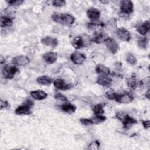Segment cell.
Returning a JSON list of instances; mask_svg holds the SVG:
<instances>
[{
	"label": "cell",
	"mask_w": 150,
	"mask_h": 150,
	"mask_svg": "<svg viewBox=\"0 0 150 150\" xmlns=\"http://www.w3.org/2000/svg\"><path fill=\"white\" fill-rule=\"evenodd\" d=\"M52 18L54 22L65 25H72L75 21L74 18L69 13H59L54 12L52 15Z\"/></svg>",
	"instance_id": "obj_1"
},
{
	"label": "cell",
	"mask_w": 150,
	"mask_h": 150,
	"mask_svg": "<svg viewBox=\"0 0 150 150\" xmlns=\"http://www.w3.org/2000/svg\"><path fill=\"white\" fill-rule=\"evenodd\" d=\"M91 39L90 37L87 36L86 38L79 36L76 37L71 42V45L73 46L74 48L76 49H79L80 48L83 47L84 46H87L90 45Z\"/></svg>",
	"instance_id": "obj_2"
},
{
	"label": "cell",
	"mask_w": 150,
	"mask_h": 150,
	"mask_svg": "<svg viewBox=\"0 0 150 150\" xmlns=\"http://www.w3.org/2000/svg\"><path fill=\"white\" fill-rule=\"evenodd\" d=\"M33 105V102L27 100L22 105L19 106L15 111L17 115H28L30 113V108Z\"/></svg>",
	"instance_id": "obj_3"
},
{
	"label": "cell",
	"mask_w": 150,
	"mask_h": 150,
	"mask_svg": "<svg viewBox=\"0 0 150 150\" xmlns=\"http://www.w3.org/2000/svg\"><path fill=\"white\" fill-rule=\"evenodd\" d=\"M117 118L121 120L123 124V127L124 128H128L131 125L137 123V121L134 118L129 116L128 114H124L121 112H118L117 114Z\"/></svg>",
	"instance_id": "obj_4"
},
{
	"label": "cell",
	"mask_w": 150,
	"mask_h": 150,
	"mask_svg": "<svg viewBox=\"0 0 150 150\" xmlns=\"http://www.w3.org/2000/svg\"><path fill=\"white\" fill-rule=\"evenodd\" d=\"M19 71V69L13 65L5 64L2 68V73L4 77L8 79H12L14 75Z\"/></svg>",
	"instance_id": "obj_5"
},
{
	"label": "cell",
	"mask_w": 150,
	"mask_h": 150,
	"mask_svg": "<svg viewBox=\"0 0 150 150\" xmlns=\"http://www.w3.org/2000/svg\"><path fill=\"white\" fill-rule=\"evenodd\" d=\"M133 96L130 93L124 92L122 93H117L114 100L118 103L122 104H128L133 100Z\"/></svg>",
	"instance_id": "obj_6"
},
{
	"label": "cell",
	"mask_w": 150,
	"mask_h": 150,
	"mask_svg": "<svg viewBox=\"0 0 150 150\" xmlns=\"http://www.w3.org/2000/svg\"><path fill=\"white\" fill-rule=\"evenodd\" d=\"M120 6L121 13L124 15H129V13H132L134 10V4L131 1H120Z\"/></svg>",
	"instance_id": "obj_7"
},
{
	"label": "cell",
	"mask_w": 150,
	"mask_h": 150,
	"mask_svg": "<svg viewBox=\"0 0 150 150\" xmlns=\"http://www.w3.org/2000/svg\"><path fill=\"white\" fill-rule=\"evenodd\" d=\"M106 47L108 50L112 54H115L118 52L120 49V46L118 43L112 38L110 37H108L105 41L104 42Z\"/></svg>",
	"instance_id": "obj_8"
},
{
	"label": "cell",
	"mask_w": 150,
	"mask_h": 150,
	"mask_svg": "<svg viewBox=\"0 0 150 150\" xmlns=\"http://www.w3.org/2000/svg\"><path fill=\"white\" fill-rule=\"evenodd\" d=\"M54 86L56 88L61 90H66L71 88L73 87V84H67L62 79H57L54 81Z\"/></svg>",
	"instance_id": "obj_9"
},
{
	"label": "cell",
	"mask_w": 150,
	"mask_h": 150,
	"mask_svg": "<svg viewBox=\"0 0 150 150\" xmlns=\"http://www.w3.org/2000/svg\"><path fill=\"white\" fill-rule=\"evenodd\" d=\"M116 35L118 38L123 41L128 42L131 39L129 32L124 28H119L116 30Z\"/></svg>",
	"instance_id": "obj_10"
},
{
	"label": "cell",
	"mask_w": 150,
	"mask_h": 150,
	"mask_svg": "<svg viewBox=\"0 0 150 150\" xmlns=\"http://www.w3.org/2000/svg\"><path fill=\"white\" fill-rule=\"evenodd\" d=\"M29 62V59L26 56L21 55L14 57L12 60V63L18 66H23L28 64Z\"/></svg>",
	"instance_id": "obj_11"
},
{
	"label": "cell",
	"mask_w": 150,
	"mask_h": 150,
	"mask_svg": "<svg viewBox=\"0 0 150 150\" xmlns=\"http://www.w3.org/2000/svg\"><path fill=\"white\" fill-rule=\"evenodd\" d=\"M86 59V56L79 52H75L71 54L70 60L76 64H81Z\"/></svg>",
	"instance_id": "obj_12"
},
{
	"label": "cell",
	"mask_w": 150,
	"mask_h": 150,
	"mask_svg": "<svg viewBox=\"0 0 150 150\" xmlns=\"http://www.w3.org/2000/svg\"><path fill=\"white\" fill-rule=\"evenodd\" d=\"M108 37V35L105 32H96L92 36V41L96 43H101L104 42Z\"/></svg>",
	"instance_id": "obj_13"
},
{
	"label": "cell",
	"mask_w": 150,
	"mask_h": 150,
	"mask_svg": "<svg viewBox=\"0 0 150 150\" xmlns=\"http://www.w3.org/2000/svg\"><path fill=\"white\" fill-rule=\"evenodd\" d=\"M87 16L92 21H96L100 16V12L95 8H90L87 11Z\"/></svg>",
	"instance_id": "obj_14"
},
{
	"label": "cell",
	"mask_w": 150,
	"mask_h": 150,
	"mask_svg": "<svg viewBox=\"0 0 150 150\" xmlns=\"http://www.w3.org/2000/svg\"><path fill=\"white\" fill-rule=\"evenodd\" d=\"M149 29L150 26L149 21H146L137 27V32L143 36L145 35L149 31Z\"/></svg>",
	"instance_id": "obj_15"
},
{
	"label": "cell",
	"mask_w": 150,
	"mask_h": 150,
	"mask_svg": "<svg viewBox=\"0 0 150 150\" xmlns=\"http://www.w3.org/2000/svg\"><path fill=\"white\" fill-rule=\"evenodd\" d=\"M97 83L101 86H108L112 83V79L108 75H100L97 79Z\"/></svg>",
	"instance_id": "obj_16"
},
{
	"label": "cell",
	"mask_w": 150,
	"mask_h": 150,
	"mask_svg": "<svg viewBox=\"0 0 150 150\" xmlns=\"http://www.w3.org/2000/svg\"><path fill=\"white\" fill-rule=\"evenodd\" d=\"M43 57L45 62H46L48 64H52L56 61L57 59V54L55 52H49L46 53L43 55Z\"/></svg>",
	"instance_id": "obj_17"
},
{
	"label": "cell",
	"mask_w": 150,
	"mask_h": 150,
	"mask_svg": "<svg viewBox=\"0 0 150 150\" xmlns=\"http://www.w3.org/2000/svg\"><path fill=\"white\" fill-rule=\"evenodd\" d=\"M30 94L32 98L37 100H43L47 96V94L46 92L40 90L32 91H30Z\"/></svg>",
	"instance_id": "obj_18"
},
{
	"label": "cell",
	"mask_w": 150,
	"mask_h": 150,
	"mask_svg": "<svg viewBox=\"0 0 150 150\" xmlns=\"http://www.w3.org/2000/svg\"><path fill=\"white\" fill-rule=\"evenodd\" d=\"M41 42L46 46H49L53 47H56L58 43L57 39L50 36H46L42 38L41 39Z\"/></svg>",
	"instance_id": "obj_19"
},
{
	"label": "cell",
	"mask_w": 150,
	"mask_h": 150,
	"mask_svg": "<svg viewBox=\"0 0 150 150\" xmlns=\"http://www.w3.org/2000/svg\"><path fill=\"white\" fill-rule=\"evenodd\" d=\"M96 72L100 75H108L110 73V69L101 64H98L96 66L95 69Z\"/></svg>",
	"instance_id": "obj_20"
},
{
	"label": "cell",
	"mask_w": 150,
	"mask_h": 150,
	"mask_svg": "<svg viewBox=\"0 0 150 150\" xmlns=\"http://www.w3.org/2000/svg\"><path fill=\"white\" fill-rule=\"evenodd\" d=\"M127 84L128 87L130 88H132L133 90H134L135 88H136L137 87V86L138 85L140 84V81H138L137 80V78L135 77V76L132 75L131 76L130 78H129L127 80Z\"/></svg>",
	"instance_id": "obj_21"
},
{
	"label": "cell",
	"mask_w": 150,
	"mask_h": 150,
	"mask_svg": "<svg viewBox=\"0 0 150 150\" xmlns=\"http://www.w3.org/2000/svg\"><path fill=\"white\" fill-rule=\"evenodd\" d=\"M1 27H9L13 25L12 19L8 16H1Z\"/></svg>",
	"instance_id": "obj_22"
},
{
	"label": "cell",
	"mask_w": 150,
	"mask_h": 150,
	"mask_svg": "<svg viewBox=\"0 0 150 150\" xmlns=\"http://www.w3.org/2000/svg\"><path fill=\"white\" fill-rule=\"evenodd\" d=\"M61 108L65 112H67L69 114H72L75 112L76 110V107L71 104L67 103V104H63L61 106Z\"/></svg>",
	"instance_id": "obj_23"
},
{
	"label": "cell",
	"mask_w": 150,
	"mask_h": 150,
	"mask_svg": "<svg viewBox=\"0 0 150 150\" xmlns=\"http://www.w3.org/2000/svg\"><path fill=\"white\" fill-rule=\"evenodd\" d=\"M36 81L38 83L42 85H49L51 84L52 80L50 77L47 76H41L37 78Z\"/></svg>",
	"instance_id": "obj_24"
},
{
	"label": "cell",
	"mask_w": 150,
	"mask_h": 150,
	"mask_svg": "<svg viewBox=\"0 0 150 150\" xmlns=\"http://www.w3.org/2000/svg\"><path fill=\"white\" fill-rule=\"evenodd\" d=\"M92 110L96 115H101L104 112L103 105L101 104L94 105L92 107Z\"/></svg>",
	"instance_id": "obj_25"
},
{
	"label": "cell",
	"mask_w": 150,
	"mask_h": 150,
	"mask_svg": "<svg viewBox=\"0 0 150 150\" xmlns=\"http://www.w3.org/2000/svg\"><path fill=\"white\" fill-rule=\"evenodd\" d=\"M148 43V39L146 37H141L138 40V45L139 47L146 49Z\"/></svg>",
	"instance_id": "obj_26"
},
{
	"label": "cell",
	"mask_w": 150,
	"mask_h": 150,
	"mask_svg": "<svg viewBox=\"0 0 150 150\" xmlns=\"http://www.w3.org/2000/svg\"><path fill=\"white\" fill-rule=\"evenodd\" d=\"M126 61L131 65H134L137 63V60L132 53H129L127 54L126 57Z\"/></svg>",
	"instance_id": "obj_27"
},
{
	"label": "cell",
	"mask_w": 150,
	"mask_h": 150,
	"mask_svg": "<svg viewBox=\"0 0 150 150\" xmlns=\"http://www.w3.org/2000/svg\"><path fill=\"white\" fill-rule=\"evenodd\" d=\"M105 120H106V117L101 115H96L91 119L93 124H98V123L104 122Z\"/></svg>",
	"instance_id": "obj_28"
},
{
	"label": "cell",
	"mask_w": 150,
	"mask_h": 150,
	"mask_svg": "<svg viewBox=\"0 0 150 150\" xmlns=\"http://www.w3.org/2000/svg\"><path fill=\"white\" fill-rule=\"evenodd\" d=\"M6 2L11 6H17L21 5L23 1L22 0H10V1H6Z\"/></svg>",
	"instance_id": "obj_29"
},
{
	"label": "cell",
	"mask_w": 150,
	"mask_h": 150,
	"mask_svg": "<svg viewBox=\"0 0 150 150\" xmlns=\"http://www.w3.org/2000/svg\"><path fill=\"white\" fill-rule=\"evenodd\" d=\"M52 4L55 7H62L66 4V1L64 0H57L53 1Z\"/></svg>",
	"instance_id": "obj_30"
},
{
	"label": "cell",
	"mask_w": 150,
	"mask_h": 150,
	"mask_svg": "<svg viewBox=\"0 0 150 150\" xmlns=\"http://www.w3.org/2000/svg\"><path fill=\"white\" fill-rule=\"evenodd\" d=\"M117 93H115V91H112V90H110L108 91H107L105 94L106 97L110 99V100H114L115 96H116Z\"/></svg>",
	"instance_id": "obj_31"
},
{
	"label": "cell",
	"mask_w": 150,
	"mask_h": 150,
	"mask_svg": "<svg viewBox=\"0 0 150 150\" xmlns=\"http://www.w3.org/2000/svg\"><path fill=\"white\" fill-rule=\"evenodd\" d=\"M54 98L57 100H60V101H67V99L66 97H65L64 95L60 94V93H57L54 95Z\"/></svg>",
	"instance_id": "obj_32"
},
{
	"label": "cell",
	"mask_w": 150,
	"mask_h": 150,
	"mask_svg": "<svg viewBox=\"0 0 150 150\" xmlns=\"http://www.w3.org/2000/svg\"><path fill=\"white\" fill-rule=\"evenodd\" d=\"M81 123H82L83 124L85 125H91L93 124V121L91 120V119H88V118H81L80 120Z\"/></svg>",
	"instance_id": "obj_33"
},
{
	"label": "cell",
	"mask_w": 150,
	"mask_h": 150,
	"mask_svg": "<svg viewBox=\"0 0 150 150\" xmlns=\"http://www.w3.org/2000/svg\"><path fill=\"white\" fill-rule=\"evenodd\" d=\"M9 107V104L8 103V102L1 100V108H7Z\"/></svg>",
	"instance_id": "obj_34"
},
{
	"label": "cell",
	"mask_w": 150,
	"mask_h": 150,
	"mask_svg": "<svg viewBox=\"0 0 150 150\" xmlns=\"http://www.w3.org/2000/svg\"><path fill=\"white\" fill-rule=\"evenodd\" d=\"M142 125L145 128L147 129L149 127V121L147 120V121H142Z\"/></svg>",
	"instance_id": "obj_35"
},
{
	"label": "cell",
	"mask_w": 150,
	"mask_h": 150,
	"mask_svg": "<svg viewBox=\"0 0 150 150\" xmlns=\"http://www.w3.org/2000/svg\"><path fill=\"white\" fill-rule=\"evenodd\" d=\"M145 97L148 98V99H149V90L148 89V91H146V93H145Z\"/></svg>",
	"instance_id": "obj_36"
}]
</instances>
